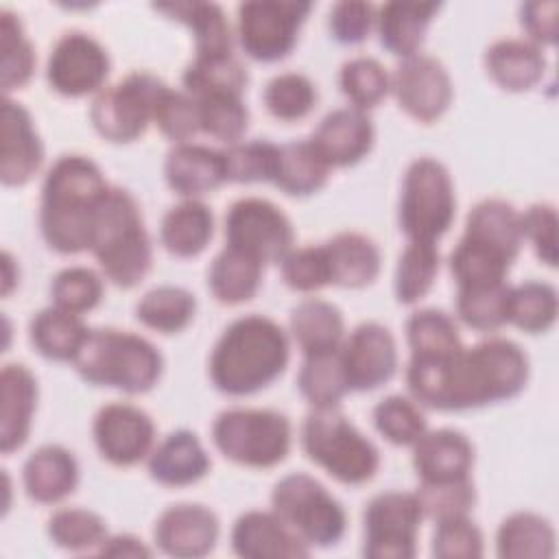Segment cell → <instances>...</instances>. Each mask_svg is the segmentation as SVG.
Wrapping results in <instances>:
<instances>
[{
	"label": "cell",
	"mask_w": 559,
	"mask_h": 559,
	"mask_svg": "<svg viewBox=\"0 0 559 559\" xmlns=\"http://www.w3.org/2000/svg\"><path fill=\"white\" fill-rule=\"evenodd\" d=\"M528 356L509 338H487L439 358H411L406 386L419 406L452 413L483 408L520 395Z\"/></svg>",
	"instance_id": "1"
},
{
	"label": "cell",
	"mask_w": 559,
	"mask_h": 559,
	"mask_svg": "<svg viewBox=\"0 0 559 559\" xmlns=\"http://www.w3.org/2000/svg\"><path fill=\"white\" fill-rule=\"evenodd\" d=\"M103 277L87 266H68L59 271L50 284L52 306L72 314L94 310L103 299Z\"/></svg>",
	"instance_id": "52"
},
{
	"label": "cell",
	"mask_w": 559,
	"mask_h": 559,
	"mask_svg": "<svg viewBox=\"0 0 559 559\" xmlns=\"http://www.w3.org/2000/svg\"><path fill=\"white\" fill-rule=\"evenodd\" d=\"M376 9L365 0H341L330 9L328 28L332 39L343 46L362 44L376 26Z\"/></svg>",
	"instance_id": "57"
},
{
	"label": "cell",
	"mask_w": 559,
	"mask_h": 559,
	"mask_svg": "<svg viewBox=\"0 0 559 559\" xmlns=\"http://www.w3.org/2000/svg\"><path fill=\"white\" fill-rule=\"evenodd\" d=\"M2 295L4 297H9L11 295V290H13V286L17 284V271L13 273V269H15V262H13V258H11V253L9 251H4L2 253Z\"/></svg>",
	"instance_id": "61"
},
{
	"label": "cell",
	"mask_w": 559,
	"mask_h": 559,
	"mask_svg": "<svg viewBox=\"0 0 559 559\" xmlns=\"http://www.w3.org/2000/svg\"><path fill=\"white\" fill-rule=\"evenodd\" d=\"M559 312L557 290L548 282L528 280L509 290V308L507 321L520 328L526 334H544L548 332Z\"/></svg>",
	"instance_id": "41"
},
{
	"label": "cell",
	"mask_w": 559,
	"mask_h": 559,
	"mask_svg": "<svg viewBox=\"0 0 559 559\" xmlns=\"http://www.w3.org/2000/svg\"><path fill=\"white\" fill-rule=\"evenodd\" d=\"M212 441L227 461L269 469L288 456L293 428L288 417L273 408H227L212 424Z\"/></svg>",
	"instance_id": "7"
},
{
	"label": "cell",
	"mask_w": 559,
	"mask_h": 559,
	"mask_svg": "<svg viewBox=\"0 0 559 559\" xmlns=\"http://www.w3.org/2000/svg\"><path fill=\"white\" fill-rule=\"evenodd\" d=\"M227 181L231 183H260L275 177L280 146L269 140H249L229 144L225 151Z\"/></svg>",
	"instance_id": "51"
},
{
	"label": "cell",
	"mask_w": 559,
	"mask_h": 559,
	"mask_svg": "<svg viewBox=\"0 0 559 559\" xmlns=\"http://www.w3.org/2000/svg\"><path fill=\"white\" fill-rule=\"evenodd\" d=\"M262 273V262L225 245L207 269V288L218 304L238 306L255 297Z\"/></svg>",
	"instance_id": "35"
},
{
	"label": "cell",
	"mask_w": 559,
	"mask_h": 559,
	"mask_svg": "<svg viewBox=\"0 0 559 559\" xmlns=\"http://www.w3.org/2000/svg\"><path fill=\"white\" fill-rule=\"evenodd\" d=\"M317 87L301 72H282L273 76L262 94L266 111L280 122H299L317 105Z\"/></svg>",
	"instance_id": "47"
},
{
	"label": "cell",
	"mask_w": 559,
	"mask_h": 559,
	"mask_svg": "<svg viewBox=\"0 0 559 559\" xmlns=\"http://www.w3.org/2000/svg\"><path fill=\"white\" fill-rule=\"evenodd\" d=\"M92 437L98 454L107 463L131 467L153 452L155 424L142 408L127 402H111L94 415Z\"/></svg>",
	"instance_id": "16"
},
{
	"label": "cell",
	"mask_w": 559,
	"mask_h": 559,
	"mask_svg": "<svg viewBox=\"0 0 559 559\" xmlns=\"http://www.w3.org/2000/svg\"><path fill=\"white\" fill-rule=\"evenodd\" d=\"M295 231L290 218L271 201L245 197L225 214V245L258 262L280 264L293 249Z\"/></svg>",
	"instance_id": "12"
},
{
	"label": "cell",
	"mask_w": 559,
	"mask_h": 559,
	"mask_svg": "<svg viewBox=\"0 0 559 559\" xmlns=\"http://www.w3.org/2000/svg\"><path fill=\"white\" fill-rule=\"evenodd\" d=\"M415 496L421 504L424 518L435 522L454 515H467L476 504V489L472 478L452 483H419Z\"/></svg>",
	"instance_id": "53"
},
{
	"label": "cell",
	"mask_w": 559,
	"mask_h": 559,
	"mask_svg": "<svg viewBox=\"0 0 559 559\" xmlns=\"http://www.w3.org/2000/svg\"><path fill=\"white\" fill-rule=\"evenodd\" d=\"M111 61L107 48L83 31L63 33L48 57L46 81L52 92L81 98L87 94H98L109 76Z\"/></svg>",
	"instance_id": "14"
},
{
	"label": "cell",
	"mask_w": 559,
	"mask_h": 559,
	"mask_svg": "<svg viewBox=\"0 0 559 559\" xmlns=\"http://www.w3.org/2000/svg\"><path fill=\"white\" fill-rule=\"evenodd\" d=\"M522 238L535 249V255L550 269L557 266V210L550 203H533L520 212Z\"/></svg>",
	"instance_id": "58"
},
{
	"label": "cell",
	"mask_w": 559,
	"mask_h": 559,
	"mask_svg": "<svg viewBox=\"0 0 559 559\" xmlns=\"http://www.w3.org/2000/svg\"><path fill=\"white\" fill-rule=\"evenodd\" d=\"M511 286L493 284L478 288H456V317L474 332H496L507 325Z\"/></svg>",
	"instance_id": "46"
},
{
	"label": "cell",
	"mask_w": 559,
	"mask_h": 559,
	"mask_svg": "<svg viewBox=\"0 0 559 559\" xmlns=\"http://www.w3.org/2000/svg\"><path fill=\"white\" fill-rule=\"evenodd\" d=\"M90 251L105 280L118 288H135L153 266V245L135 197L124 188H109L103 199Z\"/></svg>",
	"instance_id": "4"
},
{
	"label": "cell",
	"mask_w": 559,
	"mask_h": 559,
	"mask_svg": "<svg viewBox=\"0 0 559 559\" xmlns=\"http://www.w3.org/2000/svg\"><path fill=\"white\" fill-rule=\"evenodd\" d=\"M463 238L515 262L524 242L520 212L504 199H483L469 210Z\"/></svg>",
	"instance_id": "30"
},
{
	"label": "cell",
	"mask_w": 559,
	"mask_h": 559,
	"mask_svg": "<svg viewBox=\"0 0 559 559\" xmlns=\"http://www.w3.org/2000/svg\"><path fill=\"white\" fill-rule=\"evenodd\" d=\"M391 92L411 118L430 124L448 111L454 85L439 59L419 52L395 66L391 74Z\"/></svg>",
	"instance_id": "15"
},
{
	"label": "cell",
	"mask_w": 559,
	"mask_h": 559,
	"mask_svg": "<svg viewBox=\"0 0 559 559\" xmlns=\"http://www.w3.org/2000/svg\"><path fill=\"white\" fill-rule=\"evenodd\" d=\"M424 520L415 493L384 491L373 496L362 513V555L369 559H413Z\"/></svg>",
	"instance_id": "13"
},
{
	"label": "cell",
	"mask_w": 559,
	"mask_h": 559,
	"mask_svg": "<svg viewBox=\"0 0 559 559\" xmlns=\"http://www.w3.org/2000/svg\"><path fill=\"white\" fill-rule=\"evenodd\" d=\"M552 524L531 511L507 515L496 533V552L502 559H550L557 548Z\"/></svg>",
	"instance_id": "37"
},
{
	"label": "cell",
	"mask_w": 559,
	"mask_h": 559,
	"mask_svg": "<svg viewBox=\"0 0 559 559\" xmlns=\"http://www.w3.org/2000/svg\"><path fill=\"white\" fill-rule=\"evenodd\" d=\"M297 389L312 406H338L349 393L338 347L332 352L304 356L297 373Z\"/></svg>",
	"instance_id": "40"
},
{
	"label": "cell",
	"mask_w": 559,
	"mask_h": 559,
	"mask_svg": "<svg viewBox=\"0 0 559 559\" xmlns=\"http://www.w3.org/2000/svg\"><path fill=\"white\" fill-rule=\"evenodd\" d=\"M413 467L419 483H452L469 478L474 467V445L454 428L426 430L413 443Z\"/></svg>",
	"instance_id": "22"
},
{
	"label": "cell",
	"mask_w": 559,
	"mask_h": 559,
	"mask_svg": "<svg viewBox=\"0 0 559 559\" xmlns=\"http://www.w3.org/2000/svg\"><path fill=\"white\" fill-rule=\"evenodd\" d=\"M485 552L483 531L469 515H454L437 522L432 555L437 559H476Z\"/></svg>",
	"instance_id": "55"
},
{
	"label": "cell",
	"mask_w": 559,
	"mask_h": 559,
	"mask_svg": "<svg viewBox=\"0 0 559 559\" xmlns=\"http://www.w3.org/2000/svg\"><path fill=\"white\" fill-rule=\"evenodd\" d=\"M284 284L295 293H317L330 284L323 245L290 249L280 262Z\"/></svg>",
	"instance_id": "56"
},
{
	"label": "cell",
	"mask_w": 559,
	"mask_h": 559,
	"mask_svg": "<svg viewBox=\"0 0 559 559\" xmlns=\"http://www.w3.org/2000/svg\"><path fill=\"white\" fill-rule=\"evenodd\" d=\"M290 341L284 328L264 314L234 319L210 354V380L216 391L242 397L273 384L286 369Z\"/></svg>",
	"instance_id": "3"
},
{
	"label": "cell",
	"mask_w": 559,
	"mask_h": 559,
	"mask_svg": "<svg viewBox=\"0 0 559 559\" xmlns=\"http://www.w3.org/2000/svg\"><path fill=\"white\" fill-rule=\"evenodd\" d=\"M330 166L308 140H295L280 146L277 168L273 186L288 197H310L325 188L330 177Z\"/></svg>",
	"instance_id": "36"
},
{
	"label": "cell",
	"mask_w": 559,
	"mask_h": 559,
	"mask_svg": "<svg viewBox=\"0 0 559 559\" xmlns=\"http://www.w3.org/2000/svg\"><path fill=\"white\" fill-rule=\"evenodd\" d=\"M406 343L411 358H439L463 345L456 321L439 308H421L406 319Z\"/></svg>",
	"instance_id": "42"
},
{
	"label": "cell",
	"mask_w": 559,
	"mask_h": 559,
	"mask_svg": "<svg viewBox=\"0 0 559 559\" xmlns=\"http://www.w3.org/2000/svg\"><path fill=\"white\" fill-rule=\"evenodd\" d=\"M231 550L242 559H299L310 546L273 511H247L231 526Z\"/></svg>",
	"instance_id": "21"
},
{
	"label": "cell",
	"mask_w": 559,
	"mask_h": 559,
	"mask_svg": "<svg viewBox=\"0 0 559 559\" xmlns=\"http://www.w3.org/2000/svg\"><path fill=\"white\" fill-rule=\"evenodd\" d=\"M153 124H157L162 135H166L168 140L177 144L188 142L197 133H201L199 105L188 92H177L170 85H166L155 105Z\"/></svg>",
	"instance_id": "54"
},
{
	"label": "cell",
	"mask_w": 559,
	"mask_h": 559,
	"mask_svg": "<svg viewBox=\"0 0 559 559\" xmlns=\"http://www.w3.org/2000/svg\"><path fill=\"white\" fill-rule=\"evenodd\" d=\"M247 70L234 57L225 55H194L181 74V83L190 96L207 94H245Z\"/></svg>",
	"instance_id": "39"
},
{
	"label": "cell",
	"mask_w": 559,
	"mask_h": 559,
	"mask_svg": "<svg viewBox=\"0 0 559 559\" xmlns=\"http://www.w3.org/2000/svg\"><path fill=\"white\" fill-rule=\"evenodd\" d=\"M306 456L343 485H365L380 467V452L338 406H312L301 424Z\"/></svg>",
	"instance_id": "6"
},
{
	"label": "cell",
	"mask_w": 559,
	"mask_h": 559,
	"mask_svg": "<svg viewBox=\"0 0 559 559\" xmlns=\"http://www.w3.org/2000/svg\"><path fill=\"white\" fill-rule=\"evenodd\" d=\"M271 511L288 524L308 546L330 548L347 528L343 504L310 474L293 472L271 491Z\"/></svg>",
	"instance_id": "9"
},
{
	"label": "cell",
	"mask_w": 559,
	"mask_h": 559,
	"mask_svg": "<svg viewBox=\"0 0 559 559\" xmlns=\"http://www.w3.org/2000/svg\"><path fill=\"white\" fill-rule=\"evenodd\" d=\"M192 98L199 105L201 133L225 144L240 142L249 127V109L240 94H207Z\"/></svg>",
	"instance_id": "49"
},
{
	"label": "cell",
	"mask_w": 559,
	"mask_h": 559,
	"mask_svg": "<svg viewBox=\"0 0 559 559\" xmlns=\"http://www.w3.org/2000/svg\"><path fill=\"white\" fill-rule=\"evenodd\" d=\"M44 164V144L35 129L31 111L4 96L2 100V140H0V179L9 188L28 183Z\"/></svg>",
	"instance_id": "19"
},
{
	"label": "cell",
	"mask_w": 559,
	"mask_h": 559,
	"mask_svg": "<svg viewBox=\"0 0 559 559\" xmlns=\"http://www.w3.org/2000/svg\"><path fill=\"white\" fill-rule=\"evenodd\" d=\"M100 557H151L153 550L133 535H109L96 550Z\"/></svg>",
	"instance_id": "60"
},
{
	"label": "cell",
	"mask_w": 559,
	"mask_h": 559,
	"mask_svg": "<svg viewBox=\"0 0 559 559\" xmlns=\"http://www.w3.org/2000/svg\"><path fill=\"white\" fill-rule=\"evenodd\" d=\"M483 61L491 81L504 92H528L546 72L544 50L537 44L520 37L493 41L485 50Z\"/></svg>",
	"instance_id": "28"
},
{
	"label": "cell",
	"mask_w": 559,
	"mask_h": 559,
	"mask_svg": "<svg viewBox=\"0 0 559 559\" xmlns=\"http://www.w3.org/2000/svg\"><path fill=\"white\" fill-rule=\"evenodd\" d=\"M109 183L85 155H61L46 173L39 201L44 242L63 255L90 251L94 221Z\"/></svg>",
	"instance_id": "2"
},
{
	"label": "cell",
	"mask_w": 559,
	"mask_h": 559,
	"mask_svg": "<svg viewBox=\"0 0 559 559\" xmlns=\"http://www.w3.org/2000/svg\"><path fill=\"white\" fill-rule=\"evenodd\" d=\"M559 4L548 0H533L520 7V26L526 31L528 41L542 46H555L559 35Z\"/></svg>",
	"instance_id": "59"
},
{
	"label": "cell",
	"mask_w": 559,
	"mask_h": 559,
	"mask_svg": "<svg viewBox=\"0 0 559 559\" xmlns=\"http://www.w3.org/2000/svg\"><path fill=\"white\" fill-rule=\"evenodd\" d=\"M153 9L190 28V33L194 37L197 55L231 52L234 35H231V26H229L227 15L221 4L192 0V2L153 4Z\"/></svg>",
	"instance_id": "34"
},
{
	"label": "cell",
	"mask_w": 559,
	"mask_h": 559,
	"mask_svg": "<svg viewBox=\"0 0 559 559\" xmlns=\"http://www.w3.org/2000/svg\"><path fill=\"white\" fill-rule=\"evenodd\" d=\"M87 334L90 328L83 323L81 314H72L57 306L35 312L28 323L31 345L39 356L55 362H74Z\"/></svg>",
	"instance_id": "32"
},
{
	"label": "cell",
	"mask_w": 559,
	"mask_h": 559,
	"mask_svg": "<svg viewBox=\"0 0 559 559\" xmlns=\"http://www.w3.org/2000/svg\"><path fill=\"white\" fill-rule=\"evenodd\" d=\"M338 85L352 107L367 111L391 92V74L373 57H354L341 66Z\"/></svg>",
	"instance_id": "48"
},
{
	"label": "cell",
	"mask_w": 559,
	"mask_h": 559,
	"mask_svg": "<svg viewBox=\"0 0 559 559\" xmlns=\"http://www.w3.org/2000/svg\"><path fill=\"white\" fill-rule=\"evenodd\" d=\"M349 391H376L397 371V345L389 328L360 323L338 347Z\"/></svg>",
	"instance_id": "17"
},
{
	"label": "cell",
	"mask_w": 559,
	"mask_h": 559,
	"mask_svg": "<svg viewBox=\"0 0 559 559\" xmlns=\"http://www.w3.org/2000/svg\"><path fill=\"white\" fill-rule=\"evenodd\" d=\"M37 408V380L26 365L9 362L0 371V450L13 454L31 435Z\"/></svg>",
	"instance_id": "24"
},
{
	"label": "cell",
	"mask_w": 559,
	"mask_h": 559,
	"mask_svg": "<svg viewBox=\"0 0 559 559\" xmlns=\"http://www.w3.org/2000/svg\"><path fill=\"white\" fill-rule=\"evenodd\" d=\"M22 483L37 504H57L76 491L79 463L63 445H41L24 461Z\"/></svg>",
	"instance_id": "26"
},
{
	"label": "cell",
	"mask_w": 559,
	"mask_h": 559,
	"mask_svg": "<svg viewBox=\"0 0 559 559\" xmlns=\"http://www.w3.org/2000/svg\"><path fill=\"white\" fill-rule=\"evenodd\" d=\"M214 236V214L199 199H183L173 205L159 225V240L175 258H197Z\"/></svg>",
	"instance_id": "31"
},
{
	"label": "cell",
	"mask_w": 559,
	"mask_h": 559,
	"mask_svg": "<svg viewBox=\"0 0 559 559\" xmlns=\"http://www.w3.org/2000/svg\"><path fill=\"white\" fill-rule=\"evenodd\" d=\"M439 2H384L376 9V31L380 46L395 57L419 55L426 31L439 13Z\"/></svg>",
	"instance_id": "27"
},
{
	"label": "cell",
	"mask_w": 559,
	"mask_h": 559,
	"mask_svg": "<svg viewBox=\"0 0 559 559\" xmlns=\"http://www.w3.org/2000/svg\"><path fill=\"white\" fill-rule=\"evenodd\" d=\"M197 312V299L181 286H155L135 304V319L159 334H177L186 330Z\"/></svg>",
	"instance_id": "38"
},
{
	"label": "cell",
	"mask_w": 559,
	"mask_h": 559,
	"mask_svg": "<svg viewBox=\"0 0 559 559\" xmlns=\"http://www.w3.org/2000/svg\"><path fill=\"white\" fill-rule=\"evenodd\" d=\"M221 524L212 509L197 502L168 507L155 522L157 548L175 559H199L214 550Z\"/></svg>",
	"instance_id": "18"
},
{
	"label": "cell",
	"mask_w": 559,
	"mask_h": 559,
	"mask_svg": "<svg viewBox=\"0 0 559 559\" xmlns=\"http://www.w3.org/2000/svg\"><path fill=\"white\" fill-rule=\"evenodd\" d=\"M312 11L304 0H251L240 2L236 37L242 52L260 63L286 59L297 46L299 31Z\"/></svg>",
	"instance_id": "11"
},
{
	"label": "cell",
	"mask_w": 559,
	"mask_h": 559,
	"mask_svg": "<svg viewBox=\"0 0 559 559\" xmlns=\"http://www.w3.org/2000/svg\"><path fill=\"white\" fill-rule=\"evenodd\" d=\"M46 533L50 542L70 552L98 550L109 537L105 520L90 509H59L48 518Z\"/></svg>",
	"instance_id": "45"
},
{
	"label": "cell",
	"mask_w": 559,
	"mask_h": 559,
	"mask_svg": "<svg viewBox=\"0 0 559 559\" xmlns=\"http://www.w3.org/2000/svg\"><path fill=\"white\" fill-rule=\"evenodd\" d=\"M441 255L432 242H408L400 253L395 266L393 290L395 299L404 306H413L428 295L439 273Z\"/></svg>",
	"instance_id": "43"
},
{
	"label": "cell",
	"mask_w": 559,
	"mask_h": 559,
	"mask_svg": "<svg viewBox=\"0 0 559 559\" xmlns=\"http://www.w3.org/2000/svg\"><path fill=\"white\" fill-rule=\"evenodd\" d=\"M166 85L159 76L138 70L103 87L90 107L92 127L103 140L114 144L140 140L153 122L155 105Z\"/></svg>",
	"instance_id": "10"
},
{
	"label": "cell",
	"mask_w": 559,
	"mask_h": 559,
	"mask_svg": "<svg viewBox=\"0 0 559 559\" xmlns=\"http://www.w3.org/2000/svg\"><path fill=\"white\" fill-rule=\"evenodd\" d=\"M290 336L304 356L332 352L341 347L345 334L343 312L325 299H304L290 310Z\"/></svg>",
	"instance_id": "33"
},
{
	"label": "cell",
	"mask_w": 559,
	"mask_h": 559,
	"mask_svg": "<svg viewBox=\"0 0 559 559\" xmlns=\"http://www.w3.org/2000/svg\"><path fill=\"white\" fill-rule=\"evenodd\" d=\"M328 258L330 284L341 288H365L376 282L380 273L378 245L358 231H341L323 242Z\"/></svg>",
	"instance_id": "29"
},
{
	"label": "cell",
	"mask_w": 559,
	"mask_h": 559,
	"mask_svg": "<svg viewBox=\"0 0 559 559\" xmlns=\"http://www.w3.org/2000/svg\"><path fill=\"white\" fill-rule=\"evenodd\" d=\"M74 369L92 386L140 395L159 382L164 358L159 349L140 334L98 328L90 330L74 358Z\"/></svg>",
	"instance_id": "5"
},
{
	"label": "cell",
	"mask_w": 559,
	"mask_h": 559,
	"mask_svg": "<svg viewBox=\"0 0 559 559\" xmlns=\"http://www.w3.org/2000/svg\"><path fill=\"white\" fill-rule=\"evenodd\" d=\"M164 179L183 199L210 194L227 181L225 155L197 142L175 144L164 159Z\"/></svg>",
	"instance_id": "23"
},
{
	"label": "cell",
	"mask_w": 559,
	"mask_h": 559,
	"mask_svg": "<svg viewBox=\"0 0 559 559\" xmlns=\"http://www.w3.org/2000/svg\"><path fill=\"white\" fill-rule=\"evenodd\" d=\"M0 50H2V92L9 96V92L24 87L33 72H35V48L31 39L24 33L22 20L9 11H0Z\"/></svg>",
	"instance_id": "44"
},
{
	"label": "cell",
	"mask_w": 559,
	"mask_h": 559,
	"mask_svg": "<svg viewBox=\"0 0 559 559\" xmlns=\"http://www.w3.org/2000/svg\"><path fill=\"white\" fill-rule=\"evenodd\" d=\"M148 474L164 487H188L205 478L210 454L192 430L179 428L166 435L148 454Z\"/></svg>",
	"instance_id": "25"
},
{
	"label": "cell",
	"mask_w": 559,
	"mask_h": 559,
	"mask_svg": "<svg viewBox=\"0 0 559 559\" xmlns=\"http://www.w3.org/2000/svg\"><path fill=\"white\" fill-rule=\"evenodd\" d=\"M376 430L393 445L406 448L428 430L421 406L406 395H389L373 406Z\"/></svg>",
	"instance_id": "50"
},
{
	"label": "cell",
	"mask_w": 559,
	"mask_h": 559,
	"mask_svg": "<svg viewBox=\"0 0 559 559\" xmlns=\"http://www.w3.org/2000/svg\"><path fill=\"white\" fill-rule=\"evenodd\" d=\"M376 129L367 111L341 107L323 116L310 142L328 162L330 168H349L369 155L373 148Z\"/></svg>",
	"instance_id": "20"
},
{
	"label": "cell",
	"mask_w": 559,
	"mask_h": 559,
	"mask_svg": "<svg viewBox=\"0 0 559 559\" xmlns=\"http://www.w3.org/2000/svg\"><path fill=\"white\" fill-rule=\"evenodd\" d=\"M456 216V194L450 170L435 157H417L408 164L400 205L397 223L408 242H432L452 227Z\"/></svg>",
	"instance_id": "8"
}]
</instances>
